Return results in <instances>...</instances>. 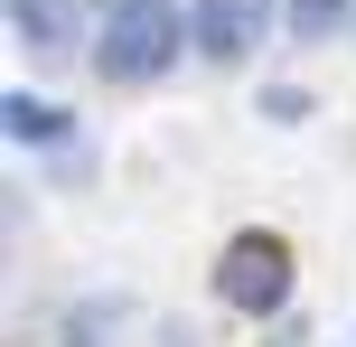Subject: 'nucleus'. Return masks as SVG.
<instances>
[{"label":"nucleus","mask_w":356,"mask_h":347,"mask_svg":"<svg viewBox=\"0 0 356 347\" xmlns=\"http://www.w3.org/2000/svg\"><path fill=\"white\" fill-rule=\"evenodd\" d=\"M178 47H197V19L178 10V0H122V10H104V29H94V75H113V85H160L178 66Z\"/></svg>","instance_id":"nucleus-1"},{"label":"nucleus","mask_w":356,"mask_h":347,"mask_svg":"<svg viewBox=\"0 0 356 347\" xmlns=\"http://www.w3.org/2000/svg\"><path fill=\"white\" fill-rule=\"evenodd\" d=\"M216 291H225V310H244V319H272L291 300V244L282 235H234L225 254H216Z\"/></svg>","instance_id":"nucleus-2"},{"label":"nucleus","mask_w":356,"mask_h":347,"mask_svg":"<svg viewBox=\"0 0 356 347\" xmlns=\"http://www.w3.org/2000/svg\"><path fill=\"white\" fill-rule=\"evenodd\" d=\"M197 56H216V66H244L253 47H263V0H197Z\"/></svg>","instance_id":"nucleus-3"},{"label":"nucleus","mask_w":356,"mask_h":347,"mask_svg":"<svg viewBox=\"0 0 356 347\" xmlns=\"http://www.w3.org/2000/svg\"><path fill=\"white\" fill-rule=\"evenodd\" d=\"M10 19H19V38H29L38 56H56V47H66V38H75V29H66V10H56V0H10Z\"/></svg>","instance_id":"nucleus-4"},{"label":"nucleus","mask_w":356,"mask_h":347,"mask_svg":"<svg viewBox=\"0 0 356 347\" xmlns=\"http://www.w3.org/2000/svg\"><path fill=\"white\" fill-rule=\"evenodd\" d=\"M0 131H19V141H56V131H66V113H56V104H29V94H10V104H0Z\"/></svg>","instance_id":"nucleus-5"},{"label":"nucleus","mask_w":356,"mask_h":347,"mask_svg":"<svg viewBox=\"0 0 356 347\" xmlns=\"http://www.w3.org/2000/svg\"><path fill=\"white\" fill-rule=\"evenodd\" d=\"M347 29V0H291V38H338Z\"/></svg>","instance_id":"nucleus-6"},{"label":"nucleus","mask_w":356,"mask_h":347,"mask_svg":"<svg viewBox=\"0 0 356 347\" xmlns=\"http://www.w3.org/2000/svg\"><path fill=\"white\" fill-rule=\"evenodd\" d=\"M263 113H272V122H300V113H309V94H291V85H272V94H263Z\"/></svg>","instance_id":"nucleus-7"},{"label":"nucleus","mask_w":356,"mask_h":347,"mask_svg":"<svg viewBox=\"0 0 356 347\" xmlns=\"http://www.w3.org/2000/svg\"><path fill=\"white\" fill-rule=\"evenodd\" d=\"M94 10H122V0H94Z\"/></svg>","instance_id":"nucleus-8"}]
</instances>
